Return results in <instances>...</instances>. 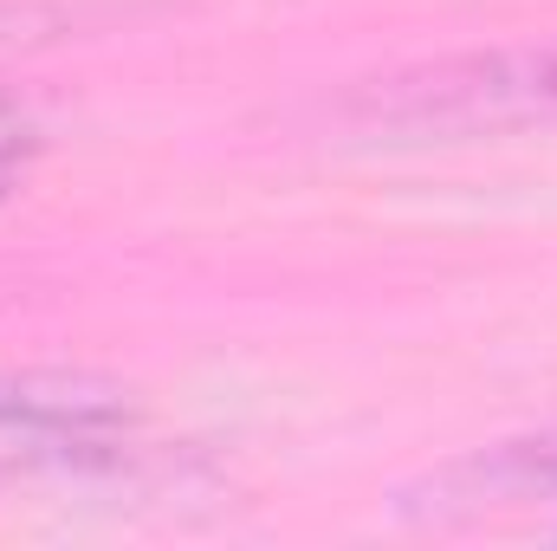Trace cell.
Returning <instances> with one entry per match:
<instances>
[{"instance_id":"obj_1","label":"cell","mask_w":557,"mask_h":551,"mask_svg":"<svg viewBox=\"0 0 557 551\" xmlns=\"http://www.w3.org/2000/svg\"><path fill=\"white\" fill-rule=\"evenodd\" d=\"M389 118L403 124H532L557 118V52H512V59H486L467 72H428L421 85H403V98L389 105Z\"/></svg>"},{"instance_id":"obj_2","label":"cell","mask_w":557,"mask_h":551,"mask_svg":"<svg viewBox=\"0 0 557 551\" xmlns=\"http://www.w3.org/2000/svg\"><path fill=\"white\" fill-rule=\"evenodd\" d=\"M26 156H33V131H26V118L0 98V195L26 175Z\"/></svg>"}]
</instances>
